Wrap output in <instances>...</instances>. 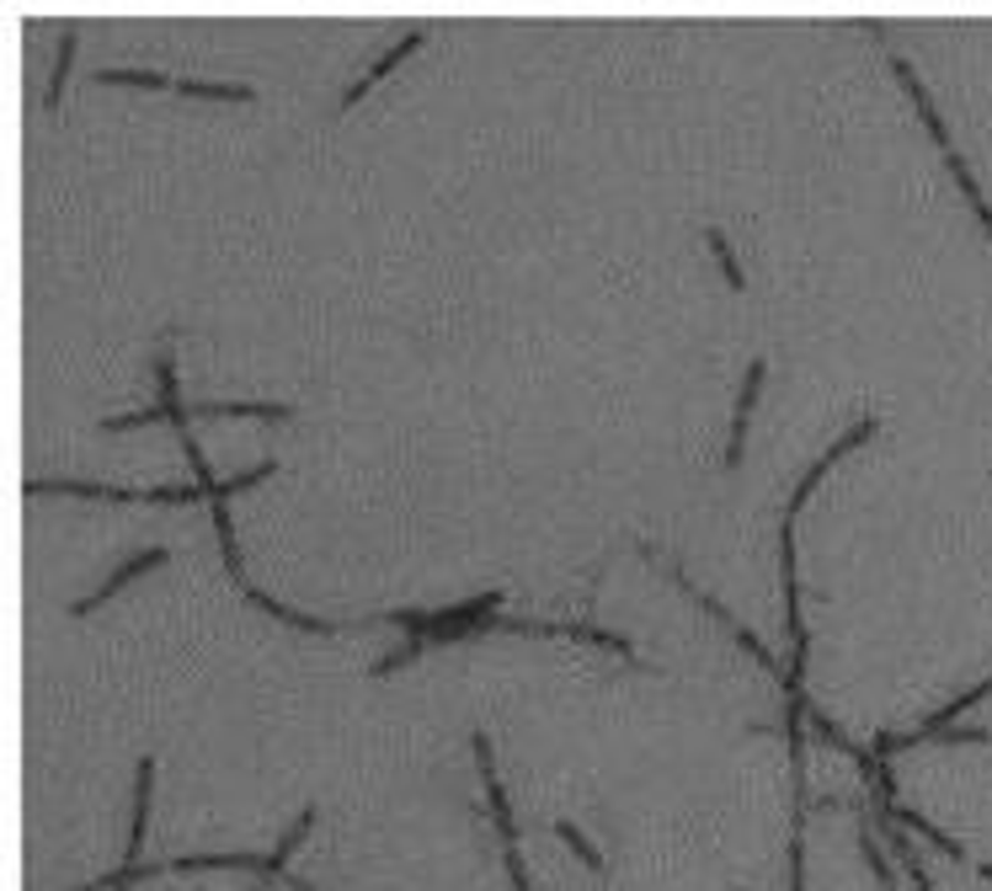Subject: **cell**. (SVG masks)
I'll return each instance as SVG.
<instances>
[{
	"instance_id": "obj_11",
	"label": "cell",
	"mask_w": 992,
	"mask_h": 891,
	"mask_svg": "<svg viewBox=\"0 0 992 891\" xmlns=\"http://www.w3.org/2000/svg\"><path fill=\"white\" fill-rule=\"evenodd\" d=\"M977 870H982V876H988V881H992V865H977Z\"/></svg>"
},
{
	"instance_id": "obj_8",
	"label": "cell",
	"mask_w": 992,
	"mask_h": 891,
	"mask_svg": "<svg viewBox=\"0 0 992 891\" xmlns=\"http://www.w3.org/2000/svg\"><path fill=\"white\" fill-rule=\"evenodd\" d=\"M69 65H75V33L59 37V59H54V80H48V107H59V97H65Z\"/></svg>"
},
{
	"instance_id": "obj_3",
	"label": "cell",
	"mask_w": 992,
	"mask_h": 891,
	"mask_svg": "<svg viewBox=\"0 0 992 891\" xmlns=\"http://www.w3.org/2000/svg\"><path fill=\"white\" fill-rule=\"evenodd\" d=\"M150 785H155V763L144 758L134 774V833H129V865H139V844H144V823H150Z\"/></svg>"
},
{
	"instance_id": "obj_1",
	"label": "cell",
	"mask_w": 992,
	"mask_h": 891,
	"mask_svg": "<svg viewBox=\"0 0 992 891\" xmlns=\"http://www.w3.org/2000/svg\"><path fill=\"white\" fill-rule=\"evenodd\" d=\"M150 566H166V550L155 545V550H139L134 561H129V566H118V572H112V577H107L102 587H97V593H91V598H80V604H75V609H69V615H91V609H102L107 598H112V593H118V587L123 583H134L139 572H150Z\"/></svg>"
},
{
	"instance_id": "obj_9",
	"label": "cell",
	"mask_w": 992,
	"mask_h": 891,
	"mask_svg": "<svg viewBox=\"0 0 992 891\" xmlns=\"http://www.w3.org/2000/svg\"><path fill=\"white\" fill-rule=\"evenodd\" d=\"M705 240H710V251L720 257V273H726V283H731V289H742V268H737V257H731L726 236H720V230H705Z\"/></svg>"
},
{
	"instance_id": "obj_12",
	"label": "cell",
	"mask_w": 992,
	"mask_h": 891,
	"mask_svg": "<svg viewBox=\"0 0 992 891\" xmlns=\"http://www.w3.org/2000/svg\"><path fill=\"white\" fill-rule=\"evenodd\" d=\"M257 891H268V881H262V887H257Z\"/></svg>"
},
{
	"instance_id": "obj_2",
	"label": "cell",
	"mask_w": 992,
	"mask_h": 891,
	"mask_svg": "<svg viewBox=\"0 0 992 891\" xmlns=\"http://www.w3.org/2000/svg\"><path fill=\"white\" fill-rule=\"evenodd\" d=\"M757 384H763V363H753V369H748V379H742V395H737V416H731V448H726V459H731V465H742V448H748V416H753Z\"/></svg>"
},
{
	"instance_id": "obj_6",
	"label": "cell",
	"mask_w": 992,
	"mask_h": 891,
	"mask_svg": "<svg viewBox=\"0 0 992 891\" xmlns=\"http://www.w3.org/2000/svg\"><path fill=\"white\" fill-rule=\"evenodd\" d=\"M97 80H102V86H144V91L176 86L172 75H161V69H97Z\"/></svg>"
},
{
	"instance_id": "obj_10",
	"label": "cell",
	"mask_w": 992,
	"mask_h": 891,
	"mask_svg": "<svg viewBox=\"0 0 992 891\" xmlns=\"http://www.w3.org/2000/svg\"><path fill=\"white\" fill-rule=\"evenodd\" d=\"M896 859H902V865H907V876H913V887H918V891H939V887H934V881H928L924 859L913 855V849H907V844H896Z\"/></svg>"
},
{
	"instance_id": "obj_5",
	"label": "cell",
	"mask_w": 992,
	"mask_h": 891,
	"mask_svg": "<svg viewBox=\"0 0 992 891\" xmlns=\"http://www.w3.org/2000/svg\"><path fill=\"white\" fill-rule=\"evenodd\" d=\"M416 43H422V28H411V33L401 37V43H395L390 54H379V65H369V75H363V80H358V86L347 91V97H342V107H352V102H358V97H363V91L374 86V80H379V75H384V69H395V65H401V59H406L411 48H416Z\"/></svg>"
},
{
	"instance_id": "obj_7",
	"label": "cell",
	"mask_w": 992,
	"mask_h": 891,
	"mask_svg": "<svg viewBox=\"0 0 992 891\" xmlns=\"http://www.w3.org/2000/svg\"><path fill=\"white\" fill-rule=\"evenodd\" d=\"M555 833H560V838L571 844V855L582 859V865H587V870H592V876H603V855H598V849H592V844H587V838H582V827H577V823H555Z\"/></svg>"
},
{
	"instance_id": "obj_4",
	"label": "cell",
	"mask_w": 992,
	"mask_h": 891,
	"mask_svg": "<svg viewBox=\"0 0 992 891\" xmlns=\"http://www.w3.org/2000/svg\"><path fill=\"white\" fill-rule=\"evenodd\" d=\"M886 812H891V823H902V827H907V833H918V838H924V844H934V849H939V855H945V859H956V865H966V849H960L956 838H945V833H939V827H934V823H924L918 812H902V806H886Z\"/></svg>"
}]
</instances>
